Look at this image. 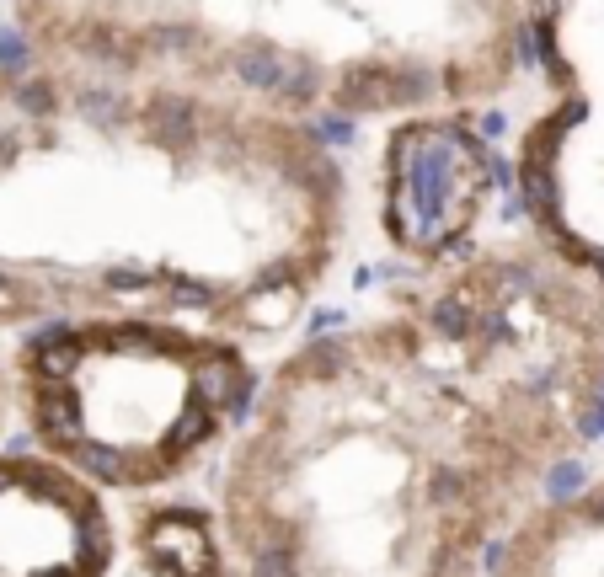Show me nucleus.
<instances>
[{
  "label": "nucleus",
  "instance_id": "nucleus-1",
  "mask_svg": "<svg viewBox=\"0 0 604 577\" xmlns=\"http://www.w3.org/2000/svg\"><path fill=\"white\" fill-rule=\"evenodd\" d=\"M604 412V284L476 236L257 380L214 481L236 577H482Z\"/></svg>",
  "mask_w": 604,
  "mask_h": 577
},
{
  "label": "nucleus",
  "instance_id": "nucleus-2",
  "mask_svg": "<svg viewBox=\"0 0 604 577\" xmlns=\"http://www.w3.org/2000/svg\"><path fill=\"white\" fill-rule=\"evenodd\" d=\"M348 171L316 123L193 86L0 59V300L284 337L348 246Z\"/></svg>",
  "mask_w": 604,
  "mask_h": 577
},
{
  "label": "nucleus",
  "instance_id": "nucleus-3",
  "mask_svg": "<svg viewBox=\"0 0 604 577\" xmlns=\"http://www.w3.org/2000/svg\"><path fill=\"white\" fill-rule=\"evenodd\" d=\"M22 54L193 86L294 123L498 107L530 0H6Z\"/></svg>",
  "mask_w": 604,
  "mask_h": 577
},
{
  "label": "nucleus",
  "instance_id": "nucleus-4",
  "mask_svg": "<svg viewBox=\"0 0 604 577\" xmlns=\"http://www.w3.org/2000/svg\"><path fill=\"white\" fill-rule=\"evenodd\" d=\"M252 342L182 316L91 310L17 332V423L91 487L156 497L236 439L257 396Z\"/></svg>",
  "mask_w": 604,
  "mask_h": 577
},
{
  "label": "nucleus",
  "instance_id": "nucleus-5",
  "mask_svg": "<svg viewBox=\"0 0 604 577\" xmlns=\"http://www.w3.org/2000/svg\"><path fill=\"white\" fill-rule=\"evenodd\" d=\"M546 102L514 145L524 230L604 284V0H530Z\"/></svg>",
  "mask_w": 604,
  "mask_h": 577
},
{
  "label": "nucleus",
  "instance_id": "nucleus-6",
  "mask_svg": "<svg viewBox=\"0 0 604 577\" xmlns=\"http://www.w3.org/2000/svg\"><path fill=\"white\" fill-rule=\"evenodd\" d=\"M492 193L498 166L476 107L391 118L380 145V230L401 262L428 268L476 241Z\"/></svg>",
  "mask_w": 604,
  "mask_h": 577
},
{
  "label": "nucleus",
  "instance_id": "nucleus-7",
  "mask_svg": "<svg viewBox=\"0 0 604 577\" xmlns=\"http://www.w3.org/2000/svg\"><path fill=\"white\" fill-rule=\"evenodd\" d=\"M107 492L43 449L0 439V577H113Z\"/></svg>",
  "mask_w": 604,
  "mask_h": 577
},
{
  "label": "nucleus",
  "instance_id": "nucleus-8",
  "mask_svg": "<svg viewBox=\"0 0 604 577\" xmlns=\"http://www.w3.org/2000/svg\"><path fill=\"white\" fill-rule=\"evenodd\" d=\"M482 577H604V471L540 497L498 540Z\"/></svg>",
  "mask_w": 604,
  "mask_h": 577
},
{
  "label": "nucleus",
  "instance_id": "nucleus-9",
  "mask_svg": "<svg viewBox=\"0 0 604 577\" xmlns=\"http://www.w3.org/2000/svg\"><path fill=\"white\" fill-rule=\"evenodd\" d=\"M134 551L150 577H236L214 513L188 503L145 508V519L134 524Z\"/></svg>",
  "mask_w": 604,
  "mask_h": 577
},
{
  "label": "nucleus",
  "instance_id": "nucleus-10",
  "mask_svg": "<svg viewBox=\"0 0 604 577\" xmlns=\"http://www.w3.org/2000/svg\"><path fill=\"white\" fill-rule=\"evenodd\" d=\"M17 332L22 326L11 321L6 300H0V439H6L11 423H17V391H11V348H17Z\"/></svg>",
  "mask_w": 604,
  "mask_h": 577
}]
</instances>
